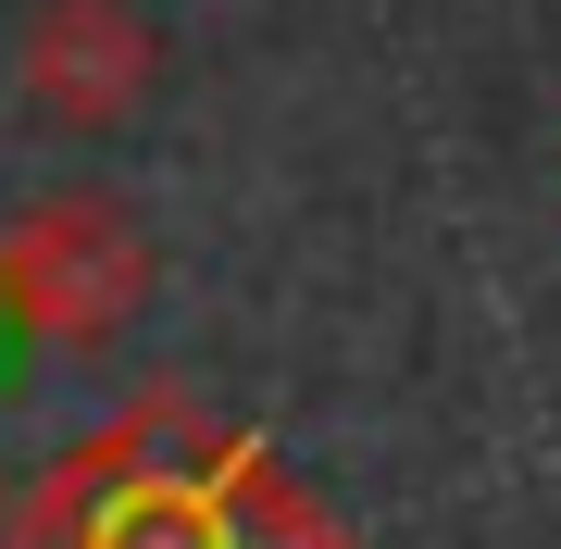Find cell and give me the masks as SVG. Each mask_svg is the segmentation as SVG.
Returning a JSON list of instances; mask_svg holds the SVG:
<instances>
[{
  "instance_id": "6da1fadb",
  "label": "cell",
  "mask_w": 561,
  "mask_h": 549,
  "mask_svg": "<svg viewBox=\"0 0 561 549\" xmlns=\"http://www.w3.org/2000/svg\"><path fill=\"white\" fill-rule=\"evenodd\" d=\"M150 300V225L101 187H50L0 225V325L38 350H101Z\"/></svg>"
},
{
  "instance_id": "7a4b0ae2",
  "label": "cell",
  "mask_w": 561,
  "mask_h": 549,
  "mask_svg": "<svg viewBox=\"0 0 561 549\" xmlns=\"http://www.w3.org/2000/svg\"><path fill=\"white\" fill-rule=\"evenodd\" d=\"M13 76H25V101H38L50 125H88V138H101V125H125V113L150 101L162 38H150L138 0H38Z\"/></svg>"
},
{
  "instance_id": "3957f363",
  "label": "cell",
  "mask_w": 561,
  "mask_h": 549,
  "mask_svg": "<svg viewBox=\"0 0 561 549\" xmlns=\"http://www.w3.org/2000/svg\"><path fill=\"white\" fill-rule=\"evenodd\" d=\"M262 462V437H213V462H138L101 512L76 525V549H238V474Z\"/></svg>"
},
{
  "instance_id": "277c9868",
  "label": "cell",
  "mask_w": 561,
  "mask_h": 549,
  "mask_svg": "<svg viewBox=\"0 0 561 549\" xmlns=\"http://www.w3.org/2000/svg\"><path fill=\"white\" fill-rule=\"evenodd\" d=\"M238 549H350V525L300 488V474H275V449H262L238 474Z\"/></svg>"
},
{
  "instance_id": "5b68a950",
  "label": "cell",
  "mask_w": 561,
  "mask_h": 549,
  "mask_svg": "<svg viewBox=\"0 0 561 549\" xmlns=\"http://www.w3.org/2000/svg\"><path fill=\"white\" fill-rule=\"evenodd\" d=\"M0 500H13V488H0Z\"/></svg>"
}]
</instances>
